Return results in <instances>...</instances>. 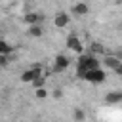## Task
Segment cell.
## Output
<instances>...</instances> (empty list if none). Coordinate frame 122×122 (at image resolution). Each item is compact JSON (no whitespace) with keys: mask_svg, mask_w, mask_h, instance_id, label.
I'll list each match as a JSON object with an SVG mask.
<instances>
[{"mask_svg":"<svg viewBox=\"0 0 122 122\" xmlns=\"http://www.w3.org/2000/svg\"><path fill=\"white\" fill-rule=\"evenodd\" d=\"M82 78L88 80V82H93V84H101V82L107 78V74H105V71H101V69H93V71H88Z\"/></svg>","mask_w":122,"mask_h":122,"instance_id":"6da1fadb","label":"cell"},{"mask_svg":"<svg viewBox=\"0 0 122 122\" xmlns=\"http://www.w3.org/2000/svg\"><path fill=\"white\" fill-rule=\"evenodd\" d=\"M42 76V67L40 65H32L29 71H25L23 74H21V80L23 82H32V80H36V78H40Z\"/></svg>","mask_w":122,"mask_h":122,"instance_id":"7a4b0ae2","label":"cell"},{"mask_svg":"<svg viewBox=\"0 0 122 122\" xmlns=\"http://www.w3.org/2000/svg\"><path fill=\"white\" fill-rule=\"evenodd\" d=\"M67 48L80 53V51H82V42H80V38H78L76 34H71V36L67 38Z\"/></svg>","mask_w":122,"mask_h":122,"instance_id":"3957f363","label":"cell"},{"mask_svg":"<svg viewBox=\"0 0 122 122\" xmlns=\"http://www.w3.org/2000/svg\"><path fill=\"white\" fill-rule=\"evenodd\" d=\"M69 57H65V55H57L55 57V65H53V71L55 72H61V71H65L67 67H69Z\"/></svg>","mask_w":122,"mask_h":122,"instance_id":"277c9868","label":"cell"},{"mask_svg":"<svg viewBox=\"0 0 122 122\" xmlns=\"http://www.w3.org/2000/svg\"><path fill=\"white\" fill-rule=\"evenodd\" d=\"M53 23H55V27H59V29H63V27H67L69 25V15L67 13H57L55 15V19H53Z\"/></svg>","mask_w":122,"mask_h":122,"instance_id":"5b68a950","label":"cell"},{"mask_svg":"<svg viewBox=\"0 0 122 122\" xmlns=\"http://www.w3.org/2000/svg\"><path fill=\"white\" fill-rule=\"evenodd\" d=\"M103 63H105V65H107L109 69H116V67H120V65H122V61H120V59H118L116 55H107Z\"/></svg>","mask_w":122,"mask_h":122,"instance_id":"8992f818","label":"cell"},{"mask_svg":"<svg viewBox=\"0 0 122 122\" xmlns=\"http://www.w3.org/2000/svg\"><path fill=\"white\" fill-rule=\"evenodd\" d=\"M105 101H107V103H111V105L120 103V101H122V92H111V93H107Z\"/></svg>","mask_w":122,"mask_h":122,"instance_id":"52a82bcc","label":"cell"},{"mask_svg":"<svg viewBox=\"0 0 122 122\" xmlns=\"http://www.w3.org/2000/svg\"><path fill=\"white\" fill-rule=\"evenodd\" d=\"M88 4H84V2H80V4H74L72 6V13H76V15H86L88 13Z\"/></svg>","mask_w":122,"mask_h":122,"instance_id":"ba28073f","label":"cell"},{"mask_svg":"<svg viewBox=\"0 0 122 122\" xmlns=\"http://www.w3.org/2000/svg\"><path fill=\"white\" fill-rule=\"evenodd\" d=\"M40 19H42V17H40L38 13H27V15H25V23H29L30 27H32L36 21H40Z\"/></svg>","mask_w":122,"mask_h":122,"instance_id":"9c48e42d","label":"cell"},{"mask_svg":"<svg viewBox=\"0 0 122 122\" xmlns=\"http://www.w3.org/2000/svg\"><path fill=\"white\" fill-rule=\"evenodd\" d=\"M11 51H13V48L10 44H6L4 40H0V55H6L8 57V53H11Z\"/></svg>","mask_w":122,"mask_h":122,"instance_id":"30bf717a","label":"cell"},{"mask_svg":"<svg viewBox=\"0 0 122 122\" xmlns=\"http://www.w3.org/2000/svg\"><path fill=\"white\" fill-rule=\"evenodd\" d=\"M72 116H74V120H76V122H84V116H86V114H84V111H82V109H74Z\"/></svg>","mask_w":122,"mask_h":122,"instance_id":"8fae6325","label":"cell"},{"mask_svg":"<svg viewBox=\"0 0 122 122\" xmlns=\"http://www.w3.org/2000/svg\"><path fill=\"white\" fill-rule=\"evenodd\" d=\"M29 34H30V36H42V29H40L38 25H32V27L29 29Z\"/></svg>","mask_w":122,"mask_h":122,"instance_id":"7c38bea8","label":"cell"},{"mask_svg":"<svg viewBox=\"0 0 122 122\" xmlns=\"http://www.w3.org/2000/svg\"><path fill=\"white\" fill-rule=\"evenodd\" d=\"M44 82H46V76H40V78H36V80H32L30 84L38 90V88H44Z\"/></svg>","mask_w":122,"mask_h":122,"instance_id":"4fadbf2b","label":"cell"},{"mask_svg":"<svg viewBox=\"0 0 122 122\" xmlns=\"http://www.w3.org/2000/svg\"><path fill=\"white\" fill-rule=\"evenodd\" d=\"M36 92V97L38 99H44V97H48V92H46V88H38V90H34Z\"/></svg>","mask_w":122,"mask_h":122,"instance_id":"5bb4252c","label":"cell"},{"mask_svg":"<svg viewBox=\"0 0 122 122\" xmlns=\"http://www.w3.org/2000/svg\"><path fill=\"white\" fill-rule=\"evenodd\" d=\"M92 50H93L95 53H101V51H103V48H101L99 42H93V44H92Z\"/></svg>","mask_w":122,"mask_h":122,"instance_id":"9a60e30c","label":"cell"},{"mask_svg":"<svg viewBox=\"0 0 122 122\" xmlns=\"http://www.w3.org/2000/svg\"><path fill=\"white\" fill-rule=\"evenodd\" d=\"M61 95H63V92H61V88H55V90H53V97H55V99H59Z\"/></svg>","mask_w":122,"mask_h":122,"instance_id":"2e32d148","label":"cell"},{"mask_svg":"<svg viewBox=\"0 0 122 122\" xmlns=\"http://www.w3.org/2000/svg\"><path fill=\"white\" fill-rule=\"evenodd\" d=\"M4 65H8V57L6 55H0V67H4Z\"/></svg>","mask_w":122,"mask_h":122,"instance_id":"e0dca14e","label":"cell"},{"mask_svg":"<svg viewBox=\"0 0 122 122\" xmlns=\"http://www.w3.org/2000/svg\"><path fill=\"white\" fill-rule=\"evenodd\" d=\"M114 72H116V74H122V65H120V67H116V69H114Z\"/></svg>","mask_w":122,"mask_h":122,"instance_id":"ac0fdd59","label":"cell"}]
</instances>
